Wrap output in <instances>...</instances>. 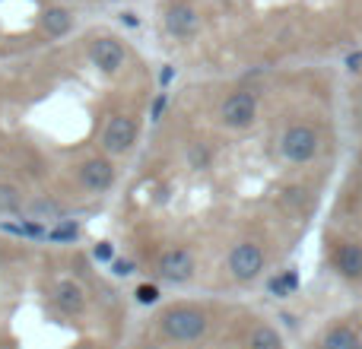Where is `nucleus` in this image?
Listing matches in <instances>:
<instances>
[{"mask_svg": "<svg viewBox=\"0 0 362 349\" xmlns=\"http://www.w3.org/2000/svg\"><path fill=\"white\" fill-rule=\"evenodd\" d=\"M159 331L169 340H175V343H197L206 333V314L194 305H175L169 312H163Z\"/></svg>", "mask_w": 362, "mask_h": 349, "instance_id": "nucleus-1", "label": "nucleus"}, {"mask_svg": "<svg viewBox=\"0 0 362 349\" xmlns=\"http://www.w3.org/2000/svg\"><path fill=\"white\" fill-rule=\"evenodd\" d=\"M318 150H321V137H318V131H312L308 124L286 127V131H283V137H280L283 159H286V162H293V165L312 162V159L318 156Z\"/></svg>", "mask_w": 362, "mask_h": 349, "instance_id": "nucleus-2", "label": "nucleus"}, {"mask_svg": "<svg viewBox=\"0 0 362 349\" xmlns=\"http://www.w3.org/2000/svg\"><path fill=\"white\" fill-rule=\"evenodd\" d=\"M257 118V95L248 93V89H238V93L226 95L223 105H219V121L232 131H245L251 127Z\"/></svg>", "mask_w": 362, "mask_h": 349, "instance_id": "nucleus-3", "label": "nucleus"}, {"mask_svg": "<svg viewBox=\"0 0 362 349\" xmlns=\"http://www.w3.org/2000/svg\"><path fill=\"white\" fill-rule=\"evenodd\" d=\"M264 270V248L255 242H238L229 251V273L238 283H251L257 280Z\"/></svg>", "mask_w": 362, "mask_h": 349, "instance_id": "nucleus-4", "label": "nucleus"}, {"mask_svg": "<svg viewBox=\"0 0 362 349\" xmlns=\"http://www.w3.org/2000/svg\"><path fill=\"white\" fill-rule=\"evenodd\" d=\"M134 143H137V121L127 118V114H115V118L108 121L105 134H102L105 153L108 156H124Z\"/></svg>", "mask_w": 362, "mask_h": 349, "instance_id": "nucleus-5", "label": "nucleus"}, {"mask_svg": "<svg viewBox=\"0 0 362 349\" xmlns=\"http://www.w3.org/2000/svg\"><path fill=\"white\" fill-rule=\"evenodd\" d=\"M89 61H93V67H99L102 73H118L121 67H124V45L118 42V38H95L93 45H89Z\"/></svg>", "mask_w": 362, "mask_h": 349, "instance_id": "nucleus-6", "label": "nucleus"}, {"mask_svg": "<svg viewBox=\"0 0 362 349\" xmlns=\"http://www.w3.org/2000/svg\"><path fill=\"white\" fill-rule=\"evenodd\" d=\"M156 270L169 283H187L194 276V257L187 248H169V251H163Z\"/></svg>", "mask_w": 362, "mask_h": 349, "instance_id": "nucleus-7", "label": "nucleus"}, {"mask_svg": "<svg viewBox=\"0 0 362 349\" xmlns=\"http://www.w3.org/2000/svg\"><path fill=\"white\" fill-rule=\"evenodd\" d=\"M80 184L93 194H102L115 184V165L105 156H93L80 165Z\"/></svg>", "mask_w": 362, "mask_h": 349, "instance_id": "nucleus-8", "label": "nucleus"}, {"mask_svg": "<svg viewBox=\"0 0 362 349\" xmlns=\"http://www.w3.org/2000/svg\"><path fill=\"white\" fill-rule=\"evenodd\" d=\"M197 29H200V16L194 6H187V4L169 6V13H165V32L172 38H194Z\"/></svg>", "mask_w": 362, "mask_h": 349, "instance_id": "nucleus-9", "label": "nucleus"}, {"mask_svg": "<svg viewBox=\"0 0 362 349\" xmlns=\"http://www.w3.org/2000/svg\"><path fill=\"white\" fill-rule=\"evenodd\" d=\"M331 264L340 276H346V280H362V244L340 242L331 254Z\"/></svg>", "mask_w": 362, "mask_h": 349, "instance_id": "nucleus-10", "label": "nucleus"}, {"mask_svg": "<svg viewBox=\"0 0 362 349\" xmlns=\"http://www.w3.org/2000/svg\"><path fill=\"white\" fill-rule=\"evenodd\" d=\"M51 299H54L57 312H64L67 318H76V314L86 312V292H83L74 280H61V283H57Z\"/></svg>", "mask_w": 362, "mask_h": 349, "instance_id": "nucleus-11", "label": "nucleus"}, {"mask_svg": "<svg viewBox=\"0 0 362 349\" xmlns=\"http://www.w3.org/2000/svg\"><path fill=\"white\" fill-rule=\"evenodd\" d=\"M321 349H362V340L350 324H334L321 340Z\"/></svg>", "mask_w": 362, "mask_h": 349, "instance_id": "nucleus-12", "label": "nucleus"}, {"mask_svg": "<svg viewBox=\"0 0 362 349\" xmlns=\"http://www.w3.org/2000/svg\"><path fill=\"white\" fill-rule=\"evenodd\" d=\"M70 25H74V13L64 10V6H51L48 13L42 16V29L48 32L51 38H61L70 32Z\"/></svg>", "mask_w": 362, "mask_h": 349, "instance_id": "nucleus-13", "label": "nucleus"}, {"mask_svg": "<svg viewBox=\"0 0 362 349\" xmlns=\"http://www.w3.org/2000/svg\"><path fill=\"white\" fill-rule=\"evenodd\" d=\"M23 213H25V219H32V223H42V219H61L64 216L61 203H57V200H48V197L32 200L29 206H23Z\"/></svg>", "mask_w": 362, "mask_h": 349, "instance_id": "nucleus-14", "label": "nucleus"}, {"mask_svg": "<svg viewBox=\"0 0 362 349\" xmlns=\"http://www.w3.org/2000/svg\"><path fill=\"white\" fill-rule=\"evenodd\" d=\"M248 349H283V340H280V333H276L274 327L257 324L255 331H251Z\"/></svg>", "mask_w": 362, "mask_h": 349, "instance_id": "nucleus-15", "label": "nucleus"}, {"mask_svg": "<svg viewBox=\"0 0 362 349\" xmlns=\"http://www.w3.org/2000/svg\"><path fill=\"white\" fill-rule=\"evenodd\" d=\"M23 210V194L16 184H0V213H19Z\"/></svg>", "mask_w": 362, "mask_h": 349, "instance_id": "nucleus-16", "label": "nucleus"}, {"mask_svg": "<svg viewBox=\"0 0 362 349\" xmlns=\"http://www.w3.org/2000/svg\"><path fill=\"white\" fill-rule=\"evenodd\" d=\"M187 162H191V169H206L210 165V150H206V143H191L187 146Z\"/></svg>", "mask_w": 362, "mask_h": 349, "instance_id": "nucleus-17", "label": "nucleus"}, {"mask_svg": "<svg viewBox=\"0 0 362 349\" xmlns=\"http://www.w3.org/2000/svg\"><path fill=\"white\" fill-rule=\"evenodd\" d=\"M296 286H299V276H296V273H283V276H274V280H270V292L280 295V299L293 292Z\"/></svg>", "mask_w": 362, "mask_h": 349, "instance_id": "nucleus-18", "label": "nucleus"}, {"mask_svg": "<svg viewBox=\"0 0 362 349\" xmlns=\"http://www.w3.org/2000/svg\"><path fill=\"white\" fill-rule=\"evenodd\" d=\"M48 238H51V242H74V238H76V225L74 223L57 225V229L48 232Z\"/></svg>", "mask_w": 362, "mask_h": 349, "instance_id": "nucleus-19", "label": "nucleus"}, {"mask_svg": "<svg viewBox=\"0 0 362 349\" xmlns=\"http://www.w3.org/2000/svg\"><path fill=\"white\" fill-rule=\"evenodd\" d=\"M134 295H137L140 305H153V302L159 299V289L153 286V283H144V286H137V292H134Z\"/></svg>", "mask_w": 362, "mask_h": 349, "instance_id": "nucleus-20", "label": "nucleus"}, {"mask_svg": "<svg viewBox=\"0 0 362 349\" xmlns=\"http://www.w3.org/2000/svg\"><path fill=\"white\" fill-rule=\"evenodd\" d=\"M112 270H115L118 276H127V273H134V264H131V261H115Z\"/></svg>", "mask_w": 362, "mask_h": 349, "instance_id": "nucleus-21", "label": "nucleus"}, {"mask_svg": "<svg viewBox=\"0 0 362 349\" xmlns=\"http://www.w3.org/2000/svg\"><path fill=\"white\" fill-rule=\"evenodd\" d=\"M95 257H99V261H112V244H108V242L95 244Z\"/></svg>", "mask_w": 362, "mask_h": 349, "instance_id": "nucleus-22", "label": "nucleus"}, {"mask_svg": "<svg viewBox=\"0 0 362 349\" xmlns=\"http://www.w3.org/2000/svg\"><path fill=\"white\" fill-rule=\"evenodd\" d=\"M346 67H350V70H362V51H359V54H350Z\"/></svg>", "mask_w": 362, "mask_h": 349, "instance_id": "nucleus-23", "label": "nucleus"}, {"mask_svg": "<svg viewBox=\"0 0 362 349\" xmlns=\"http://www.w3.org/2000/svg\"><path fill=\"white\" fill-rule=\"evenodd\" d=\"M163 108H165V95H159L156 105H153V118H159V114H163Z\"/></svg>", "mask_w": 362, "mask_h": 349, "instance_id": "nucleus-24", "label": "nucleus"}, {"mask_svg": "<svg viewBox=\"0 0 362 349\" xmlns=\"http://www.w3.org/2000/svg\"><path fill=\"white\" fill-rule=\"evenodd\" d=\"M159 80H163V86H165V83L172 80V67H165V70H163V76H159Z\"/></svg>", "mask_w": 362, "mask_h": 349, "instance_id": "nucleus-25", "label": "nucleus"}, {"mask_svg": "<svg viewBox=\"0 0 362 349\" xmlns=\"http://www.w3.org/2000/svg\"><path fill=\"white\" fill-rule=\"evenodd\" d=\"M140 349H163V346H153V343H146V346H140Z\"/></svg>", "mask_w": 362, "mask_h": 349, "instance_id": "nucleus-26", "label": "nucleus"}]
</instances>
